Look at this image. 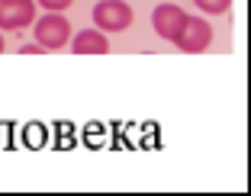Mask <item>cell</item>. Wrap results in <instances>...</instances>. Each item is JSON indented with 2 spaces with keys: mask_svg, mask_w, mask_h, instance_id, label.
<instances>
[{
  "mask_svg": "<svg viewBox=\"0 0 251 196\" xmlns=\"http://www.w3.org/2000/svg\"><path fill=\"white\" fill-rule=\"evenodd\" d=\"M36 20V0H0V29L20 32Z\"/></svg>",
  "mask_w": 251,
  "mask_h": 196,
  "instance_id": "obj_4",
  "label": "cell"
},
{
  "mask_svg": "<svg viewBox=\"0 0 251 196\" xmlns=\"http://www.w3.org/2000/svg\"><path fill=\"white\" fill-rule=\"evenodd\" d=\"M0 51H3V36H0Z\"/></svg>",
  "mask_w": 251,
  "mask_h": 196,
  "instance_id": "obj_10",
  "label": "cell"
},
{
  "mask_svg": "<svg viewBox=\"0 0 251 196\" xmlns=\"http://www.w3.org/2000/svg\"><path fill=\"white\" fill-rule=\"evenodd\" d=\"M36 3H42L49 13H61V10H68L74 3V0H36Z\"/></svg>",
  "mask_w": 251,
  "mask_h": 196,
  "instance_id": "obj_8",
  "label": "cell"
},
{
  "mask_svg": "<svg viewBox=\"0 0 251 196\" xmlns=\"http://www.w3.org/2000/svg\"><path fill=\"white\" fill-rule=\"evenodd\" d=\"M184 23H187V13L177 7V3H158L155 13H151V26H155V32L161 39H168V42L177 39V32L184 29Z\"/></svg>",
  "mask_w": 251,
  "mask_h": 196,
  "instance_id": "obj_5",
  "label": "cell"
},
{
  "mask_svg": "<svg viewBox=\"0 0 251 196\" xmlns=\"http://www.w3.org/2000/svg\"><path fill=\"white\" fill-rule=\"evenodd\" d=\"M71 51L74 55H106L110 51V39L100 29H81L71 42Z\"/></svg>",
  "mask_w": 251,
  "mask_h": 196,
  "instance_id": "obj_6",
  "label": "cell"
},
{
  "mask_svg": "<svg viewBox=\"0 0 251 196\" xmlns=\"http://www.w3.org/2000/svg\"><path fill=\"white\" fill-rule=\"evenodd\" d=\"M32 26H36V42L42 45V49H61V45H68V39H71V23L65 20L61 13H45L42 20H32Z\"/></svg>",
  "mask_w": 251,
  "mask_h": 196,
  "instance_id": "obj_2",
  "label": "cell"
},
{
  "mask_svg": "<svg viewBox=\"0 0 251 196\" xmlns=\"http://www.w3.org/2000/svg\"><path fill=\"white\" fill-rule=\"evenodd\" d=\"M135 13L126 0H100L94 7V29L100 32H126L132 26Z\"/></svg>",
  "mask_w": 251,
  "mask_h": 196,
  "instance_id": "obj_1",
  "label": "cell"
},
{
  "mask_svg": "<svg viewBox=\"0 0 251 196\" xmlns=\"http://www.w3.org/2000/svg\"><path fill=\"white\" fill-rule=\"evenodd\" d=\"M20 55H45V49H42V45H20Z\"/></svg>",
  "mask_w": 251,
  "mask_h": 196,
  "instance_id": "obj_9",
  "label": "cell"
},
{
  "mask_svg": "<svg viewBox=\"0 0 251 196\" xmlns=\"http://www.w3.org/2000/svg\"><path fill=\"white\" fill-rule=\"evenodd\" d=\"M203 13H226L232 7V0H193Z\"/></svg>",
  "mask_w": 251,
  "mask_h": 196,
  "instance_id": "obj_7",
  "label": "cell"
},
{
  "mask_svg": "<svg viewBox=\"0 0 251 196\" xmlns=\"http://www.w3.org/2000/svg\"><path fill=\"white\" fill-rule=\"evenodd\" d=\"M209 42H213V26H209L206 20H200V16H187L184 29H180L177 39H174V45H177L180 51H190V55L206 51Z\"/></svg>",
  "mask_w": 251,
  "mask_h": 196,
  "instance_id": "obj_3",
  "label": "cell"
}]
</instances>
